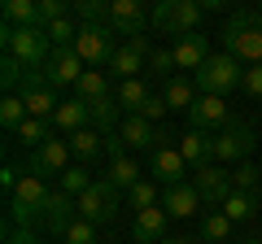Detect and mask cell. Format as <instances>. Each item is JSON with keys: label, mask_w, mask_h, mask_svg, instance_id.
I'll use <instances>...</instances> for the list:
<instances>
[{"label": "cell", "mask_w": 262, "mask_h": 244, "mask_svg": "<svg viewBox=\"0 0 262 244\" xmlns=\"http://www.w3.org/2000/svg\"><path fill=\"white\" fill-rule=\"evenodd\" d=\"M223 44L236 61L262 66V13H236V18H227Z\"/></svg>", "instance_id": "1"}, {"label": "cell", "mask_w": 262, "mask_h": 244, "mask_svg": "<svg viewBox=\"0 0 262 244\" xmlns=\"http://www.w3.org/2000/svg\"><path fill=\"white\" fill-rule=\"evenodd\" d=\"M201 13H206V5H196V0H162L158 9L149 13V27L162 31V35H196V27H201Z\"/></svg>", "instance_id": "2"}, {"label": "cell", "mask_w": 262, "mask_h": 244, "mask_svg": "<svg viewBox=\"0 0 262 244\" xmlns=\"http://www.w3.org/2000/svg\"><path fill=\"white\" fill-rule=\"evenodd\" d=\"M48 183L39 175H22L18 179V188L9 192V218H13V227H31V223H39L44 218V205H48Z\"/></svg>", "instance_id": "3"}, {"label": "cell", "mask_w": 262, "mask_h": 244, "mask_svg": "<svg viewBox=\"0 0 262 244\" xmlns=\"http://www.w3.org/2000/svg\"><path fill=\"white\" fill-rule=\"evenodd\" d=\"M241 79H245V70H236L232 53H210V61L192 75V83L201 96H227V92L241 87Z\"/></svg>", "instance_id": "4"}, {"label": "cell", "mask_w": 262, "mask_h": 244, "mask_svg": "<svg viewBox=\"0 0 262 244\" xmlns=\"http://www.w3.org/2000/svg\"><path fill=\"white\" fill-rule=\"evenodd\" d=\"M0 39H5V53L18 57L22 66H44L48 57H53V44H48L44 27H5L0 31Z\"/></svg>", "instance_id": "5"}, {"label": "cell", "mask_w": 262, "mask_h": 244, "mask_svg": "<svg viewBox=\"0 0 262 244\" xmlns=\"http://www.w3.org/2000/svg\"><path fill=\"white\" fill-rule=\"evenodd\" d=\"M118 201H122V192L114 188L110 179H101V183H92V188L75 201V209H79V218H83V223L101 227V223H110V218L118 214Z\"/></svg>", "instance_id": "6"}, {"label": "cell", "mask_w": 262, "mask_h": 244, "mask_svg": "<svg viewBox=\"0 0 262 244\" xmlns=\"http://www.w3.org/2000/svg\"><path fill=\"white\" fill-rule=\"evenodd\" d=\"M258 149V135H253L249 122H232V127H223V131L214 135V166H223V161H249V153Z\"/></svg>", "instance_id": "7"}, {"label": "cell", "mask_w": 262, "mask_h": 244, "mask_svg": "<svg viewBox=\"0 0 262 244\" xmlns=\"http://www.w3.org/2000/svg\"><path fill=\"white\" fill-rule=\"evenodd\" d=\"M149 53H153L149 35H140V39H122V44L114 48V57H110V66H105V75H118V83H122V79H140V70H149Z\"/></svg>", "instance_id": "8"}, {"label": "cell", "mask_w": 262, "mask_h": 244, "mask_svg": "<svg viewBox=\"0 0 262 244\" xmlns=\"http://www.w3.org/2000/svg\"><path fill=\"white\" fill-rule=\"evenodd\" d=\"M114 31L110 27H79V39H75V53L83 57V66L88 70H101L110 66V57H114Z\"/></svg>", "instance_id": "9"}, {"label": "cell", "mask_w": 262, "mask_h": 244, "mask_svg": "<svg viewBox=\"0 0 262 244\" xmlns=\"http://www.w3.org/2000/svg\"><path fill=\"white\" fill-rule=\"evenodd\" d=\"M22 105H27V113L31 118H48L53 122V113H57V105H61V96H57V87L48 83L44 75H35V70H31L27 75V83H22Z\"/></svg>", "instance_id": "10"}, {"label": "cell", "mask_w": 262, "mask_h": 244, "mask_svg": "<svg viewBox=\"0 0 262 244\" xmlns=\"http://www.w3.org/2000/svg\"><path fill=\"white\" fill-rule=\"evenodd\" d=\"M83 57L75 53V48H53V57L44 61V70L39 75L48 79L53 87H79V79H83Z\"/></svg>", "instance_id": "11"}, {"label": "cell", "mask_w": 262, "mask_h": 244, "mask_svg": "<svg viewBox=\"0 0 262 244\" xmlns=\"http://www.w3.org/2000/svg\"><path fill=\"white\" fill-rule=\"evenodd\" d=\"M149 27V13H144L140 0H110V31L122 39H140Z\"/></svg>", "instance_id": "12"}, {"label": "cell", "mask_w": 262, "mask_h": 244, "mask_svg": "<svg viewBox=\"0 0 262 244\" xmlns=\"http://www.w3.org/2000/svg\"><path fill=\"white\" fill-rule=\"evenodd\" d=\"M192 188L201 192V205H219L223 209V201L232 197V175H227L223 166H214V161H210V166H201V170H192Z\"/></svg>", "instance_id": "13"}, {"label": "cell", "mask_w": 262, "mask_h": 244, "mask_svg": "<svg viewBox=\"0 0 262 244\" xmlns=\"http://www.w3.org/2000/svg\"><path fill=\"white\" fill-rule=\"evenodd\" d=\"M70 157H75V153H70V140L53 135V140H48L44 149H35V153H31V175H39V179H44V175H57V179H61L66 170L75 166Z\"/></svg>", "instance_id": "14"}, {"label": "cell", "mask_w": 262, "mask_h": 244, "mask_svg": "<svg viewBox=\"0 0 262 244\" xmlns=\"http://www.w3.org/2000/svg\"><path fill=\"white\" fill-rule=\"evenodd\" d=\"M149 166H153V175H158L162 188H175V183H184V175L192 170L175 144H158V149H153V157H149Z\"/></svg>", "instance_id": "15"}, {"label": "cell", "mask_w": 262, "mask_h": 244, "mask_svg": "<svg viewBox=\"0 0 262 244\" xmlns=\"http://www.w3.org/2000/svg\"><path fill=\"white\" fill-rule=\"evenodd\" d=\"M114 135H118V144H122L127 153H136V149H158V140H162L158 127H153L149 118H140V113H127V118L118 122V131H114Z\"/></svg>", "instance_id": "16"}, {"label": "cell", "mask_w": 262, "mask_h": 244, "mask_svg": "<svg viewBox=\"0 0 262 244\" xmlns=\"http://www.w3.org/2000/svg\"><path fill=\"white\" fill-rule=\"evenodd\" d=\"M166 209L153 205V209H140V214L131 218V240L136 244H162L166 240Z\"/></svg>", "instance_id": "17"}, {"label": "cell", "mask_w": 262, "mask_h": 244, "mask_svg": "<svg viewBox=\"0 0 262 244\" xmlns=\"http://www.w3.org/2000/svg\"><path fill=\"white\" fill-rule=\"evenodd\" d=\"M79 218V209H75V197H66L61 188L48 197V205H44V218H39V227L44 231H53V235H66V227Z\"/></svg>", "instance_id": "18"}, {"label": "cell", "mask_w": 262, "mask_h": 244, "mask_svg": "<svg viewBox=\"0 0 262 244\" xmlns=\"http://www.w3.org/2000/svg\"><path fill=\"white\" fill-rule=\"evenodd\" d=\"M192 131H214V127H232L227 122V101L223 96H196V105L188 109Z\"/></svg>", "instance_id": "19"}, {"label": "cell", "mask_w": 262, "mask_h": 244, "mask_svg": "<svg viewBox=\"0 0 262 244\" xmlns=\"http://www.w3.org/2000/svg\"><path fill=\"white\" fill-rule=\"evenodd\" d=\"M88 122H92V105H88V101H79V96H70V101H61V105H57V113H53V131L75 135V131H83Z\"/></svg>", "instance_id": "20"}, {"label": "cell", "mask_w": 262, "mask_h": 244, "mask_svg": "<svg viewBox=\"0 0 262 244\" xmlns=\"http://www.w3.org/2000/svg\"><path fill=\"white\" fill-rule=\"evenodd\" d=\"M179 153H184V161L192 170H201V166H210V161H214V140H210L206 131H192V127H188L184 135H179V144H175Z\"/></svg>", "instance_id": "21"}, {"label": "cell", "mask_w": 262, "mask_h": 244, "mask_svg": "<svg viewBox=\"0 0 262 244\" xmlns=\"http://www.w3.org/2000/svg\"><path fill=\"white\" fill-rule=\"evenodd\" d=\"M162 209H166L170 218H192L196 209H201V192H196L192 183H175V188L162 192Z\"/></svg>", "instance_id": "22"}, {"label": "cell", "mask_w": 262, "mask_h": 244, "mask_svg": "<svg viewBox=\"0 0 262 244\" xmlns=\"http://www.w3.org/2000/svg\"><path fill=\"white\" fill-rule=\"evenodd\" d=\"M210 61V48H206V35H184L175 44V70H201Z\"/></svg>", "instance_id": "23"}, {"label": "cell", "mask_w": 262, "mask_h": 244, "mask_svg": "<svg viewBox=\"0 0 262 244\" xmlns=\"http://www.w3.org/2000/svg\"><path fill=\"white\" fill-rule=\"evenodd\" d=\"M70 153H75L79 161H96L101 153H110V135H101L96 127H83V131L70 135Z\"/></svg>", "instance_id": "24"}, {"label": "cell", "mask_w": 262, "mask_h": 244, "mask_svg": "<svg viewBox=\"0 0 262 244\" xmlns=\"http://www.w3.org/2000/svg\"><path fill=\"white\" fill-rule=\"evenodd\" d=\"M105 179H110L114 188H118L122 197H127V192L136 188V183H140V166H136V161L127 157V153H118V157H110V170H105Z\"/></svg>", "instance_id": "25"}, {"label": "cell", "mask_w": 262, "mask_h": 244, "mask_svg": "<svg viewBox=\"0 0 262 244\" xmlns=\"http://www.w3.org/2000/svg\"><path fill=\"white\" fill-rule=\"evenodd\" d=\"M149 96L153 92L144 87V79H122V83L114 87V101H118V109H127V113H140Z\"/></svg>", "instance_id": "26"}, {"label": "cell", "mask_w": 262, "mask_h": 244, "mask_svg": "<svg viewBox=\"0 0 262 244\" xmlns=\"http://www.w3.org/2000/svg\"><path fill=\"white\" fill-rule=\"evenodd\" d=\"M196 96H201V92H196V83H192V79H184V75L170 79V83L162 87V101H166V109H192Z\"/></svg>", "instance_id": "27"}, {"label": "cell", "mask_w": 262, "mask_h": 244, "mask_svg": "<svg viewBox=\"0 0 262 244\" xmlns=\"http://www.w3.org/2000/svg\"><path fill=\"white\" fill-rule=\"evenodd\" d=\"M75 96H79V101H88V105H96V101H105V96H114V92H110V79H105V70H83V79H79Z\"/></svg>", "instance_id": "28"}, {"label": "cell", "mask_w": 262, "mask_h": 244, "mask_svg": "<svg viewBox=\"0 0 262 244\" xmlns=\"http://www.w3.org/2000/svg\"><path fill=\"white\" fill-rule=\"evenodd\" d=\"M232 227H236V223L223 214V209H214V214H201V240H206V244H227Z\"/></svg>", "instance_id": "29"}, {"label": "cell", "mask_w": 262, "mask_h": 244, "mask_svg": "<svg viewBox=\"0 0 262 244\" xmlns=\"http://www.w3.org/2000/svg\"><path fill=\"white\" fill-rule=\"evenodd\" d=\"M5 27H39V0H9Z\"/></svg>", "instance_id": "30"}, {"label": "cell", "mask_w": 262, "mask_h": 244, "mask_svg": "<svg viewBox=\"0 0 262 244\" xmlns=\"http://www.w3.org/2000/svg\"><path fill=\"white\" fill-rule=\"evenodd\" d=\"M13 135H18V140L27 144V149H44V144L53 140V122H48V118H27Z\"/></svg>", "instance_id": "31"}, {"label": "cell", "mask_w": 262, "mask_h": 244, "mask_svg": "<svg viewBox=\"0 0 262 244\" xmlns=\"http://www.w3.org/2000/svg\"><path fill=\"white\" fill-rule=\"evenodd\" d=\"M92 183H96V179L88 175V166H83V161H75V166H70V170L61 175V192H66V197H75V201L83 197V192L92 188Z\"/></svg>", "instance_id": "32"}, {"label": "cell", "mask_w": 262, "mask_h": 244, "mask_svg": "<svg viewBox=\"0 0 262 244\" xmlns=\"http://www.w3.org/2000/svg\"><path fill=\"white\" fill-rule=\"evenodd\" d=\"M253 209H258V197H253V192H232V197L223 201V214L232 218V223H245V218H253Z\"/></svg>", "instance_id": "33"}, {"label": "cell", "mask_w": 262, "mask_h": 244, "mask_svg": "<svg viewBox=\"0 0 262 244\" xmlns=\"http://www.w3.org/2000/svg\"><path fill=\"white\" fill-rule=\"evenodd\" d=\"M127 205L140 214V209H153V205H162V192H158V183H149V179H140L136 188L127 192Z\"/></svg>", "instance_id": "34"}, {"label": "cell", "mask_w": 262, "mask_h": 244, "mask_svg": "<svg viewBox=\"0 0 262 244\" xmlns=\"http://www.w3.org/2000/svg\"><path fill=\"white\" fill-rule=\"evenodd\" d=\"M27 105H22V96H5L0 101V122H5V131H18L22 122H27Z\"/></svg>", "instance_id": "35"}, {"label": "cell", "mask_w": 262, "mask_h": 244, "mask_svg": "<svg viewBox=\"0 0 262 244\" xmlns=\"http://www.w3.org/2000/svg\"><path fill=\"white\" fill-rule=\"evenodd\" d=\"M75 13L83 18V27H110V5L105 0H79Z\"/></svg>", "instance_id": "36"}, {"label": "cell", "mask_w": 262, "mask_h": 244, "mask_svg": "<svg viewBox=\"0 0 262 244\" xmlns=\"http://www.w3.org/2000/svg\"><path fill=\"white\" fill-rule=\"evenodd\" d=\"M258 183H262V170L253 166V161H241L236 175H232V188H236V192H253Z\"/></svg>", "instance_id": "37"}, {"label": "cell", "mask_w": 262, "mask_h": 244, "mask_svg": "<svg viewBox=\"0 0 262 244\" xmlns=\"http://www.w3.org/2000/svg\"><path fill=\"white\" fill-rule=\"evenodd\" d=\"M61 244H96V227H92V223H83V218H75V223L66 227Z\"/></svg>", "instance_id": "38"}, {"label": "cell", "mask_w": 262, "mask_h": 244, "mask_svg": "<svg viewBox=\"0 0 262 244\" xmlns=\"http://www.w3.org/2000/svg\"><path fill=\"white\" fill-rule=\"evenodd\" d=\"M70 18V5L66 0H39V27H53V22Z\"/></svg>", "instance_id": "39"}, {"label": "cell", "mask_w": 262, "mask_h": 244, "mask_svg": "<svg viewBox=\"0 0 262 244\" xmlns=\"http://www.w3.org/2000/svg\"><path fill=\"white\" fill-rule=\"evenodd\" d=\"M149 70H153V75L175 70V48H153V53H149Z\"/></svg>", "instance_id": "40"}, {"label": "cell", "mask_w": 262, "mask_h": 244, "mask_svg": "<svg viewBox=\"0 0 262 244\" xmlns=\"http://www.w3.org/2000/svg\"><path fill=\"white\" fill-rule=\"evenodd\" d=\"M241 92H245V96H262V66H249V70H245Z\"/></svg>", "instance_id": "41"}, {"label": "cell", "mask_w": 262, "mask_h": 244, "mask_svg": "<svg viewBox=\"0 0 262 244\" xmlns=\"http://www.w3.org/2000/svg\"><path fill=\"white\" fill-rule=\"evenodd\" d=\"M166 101H162V96H149V101H144V109H140V118H149V122H162L166 118Z\"/></svg>", "instance_id": "42"}, {"label": "cell", "mask_w": 262, "mask_h": 244, "mask_svg": "<svg viewBox=\"0 0 262 244\" xmlns=\"http://www.w3.org/2000/svg\"><path fill=\"white\" fill-rule=\"evenodd\" d=\"M162 244H196V240H188V235H166Z\"/></svg>", "instance_id": "43"}, {"label": "cell", "mask_w": 262, "mask_h": 244, "mask_svg": "<svg viewBox=\"0 0 262 244\" xmlns=\"http://www.w3.org/2000/svg\"><path fill=\"white\" fill-rule=\"evenodd\" d=\"M241 244H262V240H241Z\"/></svg>", "instance_id": "44"}, {"label": "cell", "mask_w": 262, "mask_h": 244, "mask_svg": "<svg viewBox=\"0 0 262 244\" xmlns=\"http://www.w3.org/2000/svg\"><path fill=\"white\" fill-rule=\"evenodd\" d=\"M201 244H206V240H201Z\"/></svg>", "instance_id": "45"}]
</instances>
